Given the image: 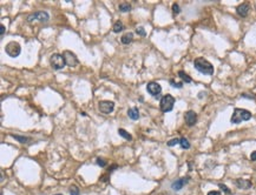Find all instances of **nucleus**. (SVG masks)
<instances>
[{
  "label": "nucleus",
  "instance_id": "obj_1",
  "mask_svg": "<svg viewBox=\"0 0 256 195\" xmlns=\"http://www.w3.org/2000/svg\"><path fill=\"white\" fill-rule=\"evenodd\" d=\"M194 66L198 72H201L202 74L205 75H211L214 74V66L208 61L203 59V58H197L194 61Z\"/></svg>",
  "mask_w": 256,
  "mask_h": 195
},
{
  "label": "nucleus",
  "instance_id": "obj_2",
  "mask_svg": "<svg viewBox=\"0 0 256 195\" xmlns=\"http://www.w3.org/2000/svg\"><path fill=\"white\" fill-rule=\"evenodd\" d=\"M251 119V113L247 109H241V108H235L233 115H231V123H241L242 121H248Z\"/></svg>",
  "mask_w": 256,
  "mask_h": 195
},
{
  "label": "nucleus",
  "instance_id": "obj_3",
  "mask_svg": "<svg viewBox=\"0 0 256 195\" xmlns=\"http://www.w3.org/2000/svg\"><path fill=\"white\" fill-rule=\"evenodd\" d=\"M174 105H175V98L171 94H166L161 99V103H159L161 111L164 113L171 112L174 108Z\"/></svg>",
  "mask_w": 256,
  "mask_h": 195
},
{
  "label": "nucleus",
  "instance_id": "obj_4",
  "mask_svg": "<svg viewBox=\"0 0 256 195\" xmlns=\"http://www.w3.org/2000/svg\"><path fill=\"white\" fill-rule=\"evenodd\" d=\"M5 52L7 55H9L11 58H17L21 52V47L17 41H11L5 46Z\"/></svg>",
  "mask_w": 256,
  "mask_h": 195
},
{
  "label": "nucleus",
  "instance_id": "obj_5",
  "mask_svg": "<svg viewBox=\"0 0 256 195\" xmlns=\"http://www.w3.org/2000/svg\"><path fill=\"white\" fill-rule=\"evenodd\" d=\"M50 64H51V66L54 68V70H57V71L64 68V66L66 65L64 56L62 54H58V53H54V54L51 55V58H50Z\"/></svg>",
  "mask_w": 256,
  "mask_h": 195
},
{
  "label": "nucleus",
  "instance_id": "obj_6",
  "mask_svg": "<svg viewBox=\"0 0 256 195\" xmlns=\"http://www.w3.org/2000/svg\"><path fill=\"white\" fill-rule=\"evenodd\" d=\"M146 91L149 94H151L155 99H159V95L162 92V87L159 84H157L155 81H151L146 85Z\"/></svg>",
  "mask_w": 256,
  "mask_h": 195
},
{
  "label": "nucleus",
  "instance_id": "obj_7",
  "mask_svg": "<svg viewBox=\"0 0 256 195\" xmlns=\"http://www.w3.org/2000/svg\"><path fill=\"white\" fill-rule=\"evenodd\" d=\"M48 19H50V15H48L47 12L39 11V12H36V13H33V14H31V15H28V17H27V21L32 23L33 20H38V21L44 23V21H47Z\"/></svg>",
  "mask_w": 256,
  "mask_h": 195
},
{
  "label": "nucleus",
  "instance_id": "obj_8",
  "mask_svg": "<svg viewBox=\"0 0 256 195\" xmlns=\"http://www.w3.org/2000/svg\"><path fill=\"white\" fill-rule=\"evenodd\" d=\"M63 56H64V59H65V64L67 66H70V67H74V66L78 65V62H79V61H78V59H77L76 54L72 53V52H70V51H65L63 53Z\"/></svg>",
  "mask_w": 256,
  "mask_h": 195
},
{
  "label": "nucleus",
  "instance_id": "obj_9",
  "mask_svg": "<svg viewBox=\"0 0 256 195\" xmlns=\"http://www.w3.org/2000/svg\"><path fill=\"white\" fill-rule=\"evenodd\" d=\"M98 108H99V111L104 114H109L113 111L115 108V103L112 101H107V100H104V101H99V103H98Z\"/></svg>",
  "mask_w": 256,
  "mask_h": 195
},
{
  "label": "nucleus",
  "instance_id": "obj_10",
  "mask_svg": "<svg viewBox=\"0 0 256 195\" xmlns=\"http://www.w3.org/2000/svg\"><path fill=\"white\" fill-rule=\"evenodd\" d=\"M185 122L188 126H194L196 123V121H197V114H196L194 111H188L185 113Z\"/></svg>",
  "mask_w": 256,
  "mask_h": 195
},
{
  "label": "nucleus",
  "instance_id": "obj_11",
  "mask_svg": "<svg viewBox=\"0 0 256 195\" xmlns=\"http://www.w3.org/2000/svg\"><path fill=\"white\" fill-rule=\"evenodd\" d=\"M188 181H189V178H182V179H178V180H176V181H174L172 182V184H171V188L174 189V190H181L186 183H188Z\"/></svg>",
  "mask_w": 256,
  "mask_h": 195
},
{
  "label": "nucleus",
  "instance_id": "obj_12",
  "mask_svg": "<svg viewBox=\"0 0 256 195\" xmlns=\"http://www.w3.org/2000/svg\"><path fill=\"white\" fill-rule=\"evenodd\" d=\"M236 12H237V14L242 18L247 17L248 13H249V5L248 4H241L237 6V8H236Z\"/></svg>",
  "mask_w": 256,
  "mask_h": 195
},
{
  "label": "nucleus",
  "instance_id": "obj_13",
  "mask_svg": "<svg viewBox=\"0 0 256 195\" xmlns=\"http://www.w3.org/2000/svg\"><path fill=\"white\" fill-rule=\"evenodd\" d=\"M235 184L241 189H248L251 187V182L249 180H243V179H237L235 181Z\"/></svg>",
  "mask_w": 256,
  "mask_h": 195
},
{
  "label": "nucleus",
  "instance_id": "obj_14",
  "mask_svg": "<svg viewBox=\"0 0 256 195\" xmlns=\"http://www.w3.org/2000/svg\"><path fill=\"white\" fill-rule=\"evenodd\" d=\"M127 115H129V118L131 120H138L139 119L138 108H136V107H133V108H130L129 111H127Z\"/></svg>",
  "mask_w": 256,
  "mask_h": 195
},
{
  "label": "nucleus",
  "instance_id": "obj_15",
  "mask_svg": "<svg viewBox=\"0 0 256 195\" xmlns=\"http://www.w3.org/2000/svg\"><path fill=\"white\" fill-rule=\"evenodd\" d=\"M132 40H133V34L130 33V32L123 34L122 38H121V41H122V44H124V45H129Z\"/></svg>",
  "mask_w": 256,
  "mask_h": 195
},
{
  "label": "nucleus",
  "instance_id": "obj_16",
  "mask_svg": "<svg viewBox=\"0 0 256 195\" xmlns=\"http://www.w3.org/2000/svg\"><path fill=\"white\" fill-rule=\"evenodd\" d=\"M118 134H119L122 138H124V139H126V140H132V136L127 133L125 129H123V128H119L118 129Z\"/></svg>",
  "mask_w": 256,
  "mask_h": 195
},
{
  "label": "nucleus",
  "instance_id": "obj_17",
  "mask_svg": "<svg viewBox=\"0 0 256 195\" xmlns=\"http://www.w3.org/2000/svg\"><path fill=\"white\" fill-rule=\"evenodd\" d=\"M123 28H124L123 23H122V21H117V23L113 25V32H115V33H119L121 31H123Z\"/></svg>",
  "mask_w": 256,
  "mask_h": 195
},
{
  "label": "nucleus",
  "instance_id": "obj_18",
  "mask_svg": "<svg viewBox=\"0 0 256 195\" xmlns=\"http://www.w3.org/2000/svg\"><path fill=\"white\" fill-rule=\"evenodd\" d=\"M178 75L182 78V80H183L184 82H186V84H190V82H191V78H190L188 74H185L183 71H180V72H178Z\"/></svg>",
  "mask_w": 256,
  "mask_h": 195
},
{
  "label": "nucleus",
  "instance_id": "obj_19",
  "mask_svg": "<svg viewBox=\"0 0 256 195\" xmlns=\"http://www.w3.org/2000/svg\"><path fill=\"white\" fill-rule=\"evenodd\" d=\"M180 145H181V147H182L183 149H189V148H190V143H189V141L186 140L185 138H182V139H181Z\"/></svg>",
  "mask_w": 256,
  "mask_h": 195
},
{
  "label": "nucleus",
  "instance_id": "obj_20",
  "mask_svg": "<svg viewBox=\"0 0 256 195\" xmlns=\"http://www.w3.org/2000/svg\"><path fill=\"white\" fill-rule=\"evenodd\" d=\"M130 9H131V6L127 3H123V4L119 5V11L121 12H129Z\"/></svg>",
  "mask_w": 256,
  "mask_h": 195
},
{
  "label": "nucleus",
  "instance_id": "obj_21",
  "mask_svg": "<svg viewBox=\"0 0 256 195\" xmlns=\"http://www.w3.org/2000/svg\"><path fill=\"white\" fill-rule=\"evenodd\" d=\"M11 136H12L13 139H15V140H18V141H20L21 143H25V142L28 140L27 138H25V136H18V135H14V134H12Z\"/></svg>",
  "mask_w": 256,
  "mask_h": 195
},
{
  "label": "nucleus",
  "instance_id": "obj_22",
  "mask_svg": "<svg viewBox=\"0 0 256 195\" xmlns=\"http://www.w3.org/2000/svg\"><path fill=\"white\" fill-rule=\"evenodd\" d=\"M70 194L71 195H79V188H78L77 186H71L70 187Z\"/></svg>",
  "mask_w": 256,
  "mask_h": 195
},
{
  "label": "nucleus",
  "instance_id": "obj_23",
  "mask_svg": "<svg viewBox=\"0 0 256 195\" xmlns=\"http://www.w3.org/2000/svg\"><path fill=\"white\" fill-rule=\"evenodd\" d=\"M170 85L175 88H182L183 87V82H176L175 80H170Z\"/></svg>",
  "mask_w": 256,
  "mask_h": 195
},
{
  "label": "nucleus",
  "instance_id": "obj_24",
  "mask_svg": "<svg viewBox=\"0 0 256 195\" xmlns=\"http://www.w3.org/2000/svg\"><path fill=\"white\" fill-rule=\"evenodd\" d=\"M136 33L139 34V35H142V36H145L146 35V32H145V30H144L143 27H137L136 28Z\"/></svg>",
  "mask_w": 256,
  "mask_h": 195
},
{
  "label": "nucleus",
  "instance_id": "obj_25",
  "mask_svg": "<svg viewBox=\"0 0 256 195\" xmlns=\"http://www.w3.org/2000/svg\"><path fill=\"white\" fill-rule=\"evenodd\" d=\"M180 141H181V139H172V140H170V141H168V146L169 147H172V146H175V145H177V143H180Z\"/></svg>",
  "mask_w": 256,
  "mask_h": 195
},
{
  "label": "nucleus",
  "instance_id": "obj_26",
  "mask_svg": "<svg viewBox=\"0 0 256 195\" xmlns=\"http://www.w3.org/2000/svg\"><path fill=\"white\" fill-rule=\"evenodd\" d=\"M218 187H220V188H221V189H222V190H223L224 193H227V194H231L230 189H229V188H228L227 186H225V184H222V183H220V184H218Z\"/></svg>",
  "mask_w": 256,
  "mask_h": 195
},
{
  "label": "nucleus",
  "instance_id": "obj_27",
  "mask_svg": "<svg viewBox=\"0 0 256 195\" xmlns=\"http://www.w3.org/2000/svg\"><path fill=\"white\" fill-rule=\"evenodd\" d=\"M172 12H174V14H178L181 12V8H180V6L177 5V4H174L172 5Z\"/></svg>",
  "mask_w": 256,
  "mask_h": 195
},
{
  "label": "nucleus",
  "instance_id": "obj_28",
  "mask_svg": "<svg viewBox=\"0 0 256 195\" xmlns=\"http://www.w3.org/2000/svg\"><path fill=\"white\" fill-rule=\"evenodd\" d=\"M97 164H98V166H101V167H105V166H106V162H105V160L98 158V159H97Z\"/></svg>",
  "mask_w": 256,
  "mask_h": 195
},
{
  "label": "nucleus",
  "instance_id": "obj_29",
  "mask_svg": "<svg viewBox=\"0 0 256 195\" xmlns=\"http://www.w3.org/2000/svg\"><path fill=\"white\" fill-rule=\"evenodd\" d=\"M4 33H5V26L0 25V34H1V39L4 38Z\"/></svg>",
  "mask_w": 256,
  "mask_h": 195
},
{
  "label": "nucleus",
  "instance_id": "obj_30",
  "mask_svg": "<svg viewBox=\"0 0 256 195\" xmlns=\"http://www.w3.org/2000/svg\"><path fill=\"white\" fill-rule=\"evenodd\" d=\"M250 159H251L253 161H256V151L251 153V155H250Z\"/></svg>",
  "mask_w": 256,
  "mask_h": 195
},
{
  "label": "nucleus",
  "instance_id": "obj_31",
  "mask_svg": "<svg viewBox=\"0 0 256 195\" xmlns=\"http://www.w3.org/2000/svg\"><path fill=\"white\" fill-rule=\"evenodd\" d=\"M208 195H221L220 192H216V190H212V192H209Z\"/></svg>",
  "mask_w": 256,
  "mask_h": 195
},
{
  "label": "nucleus",
  "instance_id": "obj_32",
  "mask_svg": "<svg viewBox=\"0 0 256 195\" xmlns=\"http://www.w3.org/2000/svg\"><path fill=\"white\" fill-rule=\"evenodd\" d=\"M242 96H243V98H248V99H253V100L255 99L254 96H251V95H247V94H242Z\"/></svg>",
  "mask_w": 256,
  "mask_h": 195
},
{
  "label": "nucleus",
  "instance_id": "obj_33",
  "mask_svg": "<svg viewBox=\"0 0 256 195\" xmlns=\"http://www.w3.org/2000/svg\"><path fill=\"white\" fill-rule=\"evenodd\" d=\"M54 195H63V194H54Z\"/></svg>",
  "mask_w": 256,
  "mask_h": 195
}]
</instances>
